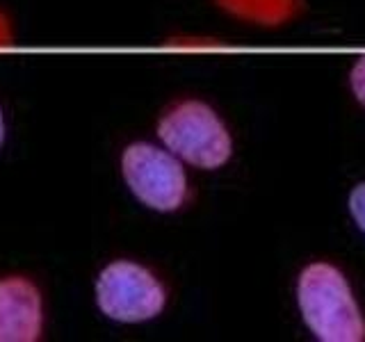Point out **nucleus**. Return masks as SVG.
<instances>
[{"instance_id": "7ed1b4c3", "label": "nucleus", "mask_w": 365, "mask_h": 342, "mask_svg": "<svg viewBox=\"0 0 365 342\" xmlns=\"http://www.w3.org/2000/svg\"><path fill=\"white\" fill-rule=\"evenodd\" d=\"M98 308L117 322H144L165 308L167 294L146 267L130 260H114L96 281Z\"/></svg>"}, {"instance_id": "6e6552de", "label": "nucleus", "mask_w": 365, "mask_h": 342, "mask_svg": "<svg viewBox=\"0 0 365 342\" xmlns=\"http://www.w3.org/2000/svg\"><path fill=\"white\" fill-rule=\"evenodd\" d=\"M351 89H354V96H356L363 105H365V57L354 64L351 68Z\"/></svg>"}, {"instance_id": "39448f33", "label": "nucleus", "mask_w": 365, "mask_h": 342, "mask_svg": "<svg viewBox=\"0 0 365 342\" xmlns=\"http://www.w3.org/2000/svg\"><path fill=\"white\" fill-rule=\"evenodd\" d=\"M41 326L43 304L37 285L23 276L0 279V342H34Z\"/></svg>"}, {"instance_id": "9d476101", "label": "nucleus", "mask_w": 365, "mask_h": 342, "mask_svg": "<svg viewBox=\"0 0 365 342\" xmlns=\"http://www.w3.org/2000/svg\"><path fill=\"white\" fill-rule=\"evenodd\" d=\"M5 140V121H3V112H0V144Z\"/></svg>"}, {"instance_id": "423d86ee", "label": "nucleus", "mask_w": 365, "mask_h": 342, "mask_svg": "<svg viewBox=\"0 0 365 342\" xmlns=\"http://www.w3.org/2000/svg\"><path fill=\"white\" fill-rule=\"evenodd\" d=\"M235 19L260 26H281L302 11V0H215Z\"/></svg>"}, {"instance_id": "20e7f679", "label": "nucleus", "mask_w": 365, "mask_h": 342, "mask_svg": "<svg viewBox=\"0 0 365 342\" xmlns=\"http://www.w3.org/2000/svg\"><path fill=\"white\" fill-rule=\"evenodd\" d=\"M123 178L133 194L153 210H176L187 197V178L176 155L137 142L123 151Z\"/></svg>"}, {"instance_id": "f03ea898", "label": "nucleus", "mask_w": 365, "mask_h": 342, "mask_svg": "<svg viewBox=\"0 0 365 342\" xmlns=\"http://www.w3.org/2000/svg\"><path fill=\"white\" fill-rule=\"evenodd\" d=\"M158 135L171 153L194 167L217 169L231 157V135L201 100H182L171 108L160 121Z\"/></svg>"}, {"instance_id": "0eeeda50", "label": "nucleus", "mask_w": 365, "mask_h": 342, "mask_svg": "<svg viewBox=\"0 0 365 342\" xmlns=\"http://www.w3.org/2000/svg\"><path fill=\"white\" fill-rule=\"evenodd\" d=\"M349 208H351L354 219H356V224L363 228V233H365V182L351 192V197H349Z\"/></svg>"}, {"instance_id": "1a4fd4ad", "label": "nucleus", "mask_w": 365, "mask_h": 342, "mask_svg": "<svg viewBox=\"0 0 365 342\" xmlns=\"http://www.w3.org/2000/svg\"><path fill=\"white\" fill-rule=\"evenodd\" d=\"M11 43V26H9V19L0 11V48Z\"/></svg>"}, {"instance_id": "f257e3e1", "label": "nucleus", "mask_w": 365, "mask_h": 342, "mask_svg": "<svg viewBox=\"0 0 365 342\" xmlns=\"http://www.w3.org/2000/svg\"><path fill=\"white\" fill-rule=\"evenodd\" d=\"M299 308L304 322L324 342H361L365 322L345 276L329 262H313L299 276Z\"/></svg>"}]
</instances>
